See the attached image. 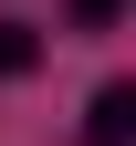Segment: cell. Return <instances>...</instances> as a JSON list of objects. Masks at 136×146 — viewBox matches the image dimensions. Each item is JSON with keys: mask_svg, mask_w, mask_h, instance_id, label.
I'll list each match as a JSON object with an SVG mask.
<instances>
[{"mask_svg": "<svg viewBox=\"0 0 136 146\" xmlns=\"http://www.w3.org/2000/svg\"><path fill=\"white\" fill-rule=\"evenodd\" d=\"M73 146H136V84H126V73L84 94V125H73Z\"/></svg>", "mask_w": 136, "mask_h": 146, "instance_id": "cell-1", "label": "cell"}, {"mask_svg": "<svg viewBox=\"0 0 136 146\" xmlns=\"http://www.w3.org/2000/svg\"><path fill=\"white\" fill-rule=\"evenodd\" d=\"M42 31H31V21H11V11H0V84H21V73H42Z\"/></svg>", "mask_w": 136, "mask_h": 146, "instance_id": "cell-2", "label": "cell"}, {"mask_svg": "<svg viewBox=\"0 0 136 146\" xmlns=\"http://www.w3.org/2000/svg\"><path fill=\"white\" fill-rule=\"evenodd\" d=\"M126 11L136 0H63V31L73 42H105V31H126Z\"/></svg>", "mask_w": 136, "mask_h": 146, "instance_id": "cell-3", "label": "cell"}]
</instances>
